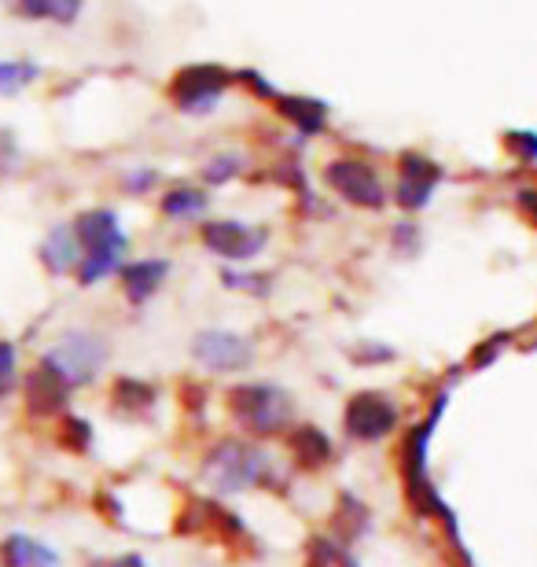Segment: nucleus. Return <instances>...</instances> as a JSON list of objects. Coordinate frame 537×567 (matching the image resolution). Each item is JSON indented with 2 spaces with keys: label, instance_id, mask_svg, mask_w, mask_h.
<instances>
[{
  "label": "nucleus",
  "instance_id": "f257e3e1",
  "mask_svg": "<svg viewBox=\"0 0 537 567\" xmlns=\"http://www.w3.org/2000/svg\"><path fill=\"white\" fill-rule=\"evenodd\" d=\"M207 480L225 494H244L255 491V486L272 483V457L261 453L250 442L228 439L221 446L210 450L207 457Z\"/></svg>",
  "mask_w": 537,
  "mask_h": 567
},
{
  "label": "nucleus",
  "instance_id": "f03ea898",
  "mask_svg": "<svg viewBox=\"0 0 537 567\" xmlns=\"http://www.w3.org/2000/svg\"><path fill=\"white\" fill-rule=\"evenodd\" d=\"M107 365V343L93 332H66L49 354L41 358V369H49L66 391L82 388Z\"/></svg>",
  "mask_w": 537,
  "mask_h": 567
},
{
  "label": "nucleus",
  "instance_id": "7ed1b4c3",
  "mask_svg": "<svg viewBox=\"0 0 537 567\" xmlns=\"http://www.w3.org/2000/svg\"><path fill=\"white\" fill-rule=\"evenodd\" d=\"M228 405L250 435H277L291 421V394L277 383H244L228 394Z\"/></svg>",
  "mask_w": 537,
  "mask_h": 567
},
{
  "label": "nucleus",
  "instance_id": "20e7f679",
  "mask_svg": "<svg viewBox=\"0 0 537 567\" xmlns=\"http://www.w3.org/2000/svg\"><path fill=\"white\" fill-rule=\"evenodd\" d=\"M233 85V74L217 63H192L185 71L174 74L169 82V100L177 104V111L185 115H207L221 104L225 89Z\"/></svg>",
  "mask_w": 537,
  "mask_h": 567
},
{
  "label": "nucleus",
  "instance_id": "39448f33",
  "mask_svg": "<svg viewBox=\"0 0 537 567\" xmlns=\"http://www.w3.org/2000/svg\"><path fill=\"white\" fill-rule=\"evenodd\" d=\"M324 181H328V188L335 192V196L353 203V207L380 210L386 203L383 181H380V174H375V166L364 163V158H335V163H328Z\"/></svg>",
  "mask_w": 537,
  "mask_h": 567
},
{
  "label": "nucleus",
  "instance_id": "423d86ee",
  "mask_svg": "<svg viewBox=\"0 0 537 567\" xmlns=\"http://www.w3.org/2000/svg\"><path fill=\"white\" fill-rule=\"evenodd\" d=\"M397 427V405L383 391H361L347 405V431L361 442H380Z\"/></svg>",
  "mask_w": 537,
  "mask_h": 567
},
{
  "label": "nucleus",
  "instance_id": "0eeeda50",
  "mask_svg": "<svg viewBox=\"0 0 537 567\" xmlns=\"http://www.w3.org/2000/svg\"><path fill=\"white\" fill-rule=\"evenodd\" d=\"M203 244L228 262H250L269 244V233L247 221H207L203 225Z\"/></svg>",
  "mask_w": 537,
  "mask_h": 567
},
{
  "label": "nucleus",
  "instance_id": "6e6552de",
  "mask_svg": "<svg viewBox=\"0 0 537 567\" xmlns=\"http://www.w3.org/2000/svg\"><path fill=\"white\" fill-rule=\"evenodd\" d=\"M192 354L203 369L210 372H233V369H247L255 350L244 336L225 332V328H210V332H199L192 339Z\"/></svg>",
  "mask_w": 537,
  "mask_h": 567
},
{
  "label": "nucleus",
  "instance_id": "1a4fd4ad",
  "mask_svg": "<svg viewBox=\"0 0 537 567\" xmlns=\"http://www.w3.org/2000/svg\"><path fill=\"white\" fill-rule=\"evenodd\" d=\"M442 181V166L431 163V158L409 152L402 155V169H397V203H402L405 210H424L434 188H438Z\"/></svg>",
  "mask_w": 537,
  "mask_h": 567
},
{
  "label": "nucleus",
  "instance_id": "9d476101",
  "mask_svg": "<svg viewBox=\"0 0 537 567\" xmlns=\"http://www.w3.org/2000/svg\"><path fill=\"white\" fill-rule=\"evenodd\" d=\"M82 258H85V247L82 240H78V229H74V221L71 225H55V229L44 236V244H41V262L49 266V274H78V266H82Z\"/></svg>",
  "mask_w": 537,
  "mask_h": 567
},
{
  "label": "nucleus",
  "instance_id": "9b49d317",
  "mask_svg": "<svg viewBox=\"0 0 537 567\" xmlns=\"http://www.w3.org/2000/svg\"><path fill=\"white\" fill-rule=\"evenodd\" d=\"M78 229V240H82L85 251H100V247H118V244H130L118 225V214L100 207V210H85L82 218L74 221Z\"/></svg>",
  "mask_w": 537,
  "mask_h": 567
},
{
  "label": "nucleus",
  "instance_id": "f8f14e48",
  "mask_svg": "<svg viewBox=\"0 0 537 567\" xmlns=\"http://www.w3.org/2000/svg\"><path fill=\"white\" fill-rule=\"evenodd\" d=\"M166 274H169L166 258H141V262H125L118 269L122 288H125V295H130V302H147V299H152V295L163 288Z\"/></svg>",
  "mask_w": 537,
  "mask_h": 567
},
{
  "label": "nucleus",
  "instance_id": "ddd939ff",
  "mask_svg": "<svg viewBox=\"0 0 537 567\" xmlns=\"http://www.w3.org/2000/svg\"><path fill=\"white\" fill-rule=\"evenodd\" d=\"M277 107L283 118L295 122V130H299L302 137H317L328 122V107L321 100H310V96H277Z\"/></svg>",
  "mask_w": 537,
  "mask_h": 567
},
{
  "label": "nucleus",
  "instance_id": "4468645a",
  "mask_svg": "<svg viewBox=\"0 0 537 567\" xmlns=\"http://www.w3.org/2000/svg\"><path fill=\"white\" fill-rule=\"evenodd\" d=\"M27 399H30V410L44 416V413H60L63 402L71 399V391H66L49 369L38 365V372L27 380Z\"/></svg>",
  "mask_w": 537,
  "mask_h": 567
},
{
  "label": "nucleus",
  "instance_id": "2eb2a0df",
  "mask_svg": "<svg viewBox=\"0 0 537 567\" xmlns=\"http://www.w3.org/2000/svg\"><path fill=\"white\" fill-rule=\"evenodd\" d=\"M125 251H130V244L100 247V251H85L82 266H78V284H82V288H93L96 280L118 274V269L125 266Z\"/></svg>",
  "mask_w": 537,
  "mask_h": 567
},
{
  "label": "nucleus",
  "instance_id": "dca6fc26",
  "mask_svg": "<svg viewBox=\"0 0 537 567\" xmlns=\"http://www.w3.org/2000/svg\"><path fill=\"white\" fill-rule=\"evenodd\" d=\"M0 564L4 567H55V553L38 546L27 535H11L4 546H0Z\"/></svg>",
  "mask_w": 537,
  "mask_h": 567
},
{
  "label": "nucleus",
  "instance_id": "f3484780",
  "mask_svg": "<svg viewBox=\"0 0 537 567\" xmlns=\"http://www.w3.org/2000/svg\"><path fill=\"white\" fill-rule=\"evenodd\" d=\"M16 8L27 19H41V22H74L82 16L85 0H16Z\"/></svg>",
  "mask_w": 537,
  "mask_h": 567
},
{
  "label": "nucleus",
  "instance_id": "a211bd4d",
  "mask_svg": "<svg viewBox=\"0 0 537 567\" xmlns=\"http://www.w3.org/2000/svg\"><path fill=\"white\" fill-rule=\"evenodd\" d=\"M210 207V196L199 188H169L163 196V214L174 221H188V218H199L203 210Z\"/></svg>",
  "mask_w": 537,
  "mask_h": 567
},
{
  "label": "nucleus",
  "instance_id": "6ab92c4d",
  "mask_svg": "<svg viewBox=\"0 0 537 567\" xmlns=\"http://www.w3.org/2000/svg\"><path fill=\"white\" fill-rule=\"evenodd\" d=\"M291 446H295V457H299L306 468H321L324 461H331V439L317 427H299Z\"/></svg>",
  "mask_w": 537,
  "mask_h": 567
},
{
  "label": "nucleus",
  "instance_id": "aec40b11",
  "mask_svg": "<svg viewBox=\"0 0 537 567\" xmlns=\"http://www.w3.org/2000/svg\"><path fill=\"white\" fill-rule=\"evenodd\" d=\"M33 78H38V63H30V60H4V63H0V93L16 96L27 85H33Z\"/></svg>",
  "mask_w": 537,
  "mask_h": 567
},
{
  "label": "nucleus",
  "instance_id": "412c9836",
  "mask_svg": "<svg viewBox=\"0 0 537 567\" xmlns=\"http://www.w3.org/2000/svg\"><path fill=\"white\" fill-rule=\"evenodd\" d=\"M310 567H358V560L350 557V549L335 546L328 538L310 542Z\"/></svg>",
  "mask_w": 537,
  "mask_h": 567
},
{
  "label": "nucleus",
  "instance_id": "4be33fe9",
  "mask_svg": "<svg viewBox=\"0 0 537 567\" xmlns=\"http://www.w3.org/2000/svg\"><path fill=\"white\" fill-rule=\"evenodd\" d=\"M114 399H118V405H125V410H144V405H152L155 391L147 388V383H141V380H118Z\"/></svg>",
  "mask_w": 537,
  "mask_h": 567
},
{
  "label": "nucleus",
  "instance_id": "5701e85b",
  "mask_svg": "<svg viewBox=\"0 0 537 567\" xmlns=\"http://www.w3.org/2000/svg\"><path fill=\"white\" fill-rule=\"evenodd\" d=\"M239 169H244V158L239 155H214L207 166H203V181L207 185H225V181H233Z\"/></svg>",
  "mask_w": 537,
  "mask_h": 567
},
{
  "label": "nucleus",
  "instance_id": "b1692460",
  "mask_svg": "<svg viewBox=\"0 0 537 567\" xmlns=\"http://www.w3.org/2000/svg\"><path fill=\"white\" fill-rule=\"evenodd\" d=\"M19 380V354L8 339H0V394H8Z\"/></svg>",
  "mask_w": 537,
  "mask_h": 567
},
{
  "label": "nucleus",
  "instance_id": "393cba45",
  "mask_svg": "<svg viewBox=\"0 0 537 567\" xmlns=\"http://www.w3.org/2000/svg\"><path fill=\"white\" fill-rule=\"evenodd\" d=\"M505 144L519 163H537V133H505Z\"/></svg>",
  "mask_w": 537,
  "mask_h": 567
},
{
  "label": "nucleus",
  "instance_id": "a878e982",
  "mask_svg": "<svg viewBox=\"0 0 537 567\" xmlns=\"http://www.w3.org/2000/svg\"><path fill=\"white\" fill-rule=\"evenodd\" d=\"M225 284L228 288H236V291H255V295H266L269 288H266V277H258V274H233V269H228L225 274Z\"/></svg>",
  "mask_w": 537,
  "mask_h": 567
},
{
  "label": "nucleus",
  "instance_id": "bb28decb",
  "mask_svg": "<svg viewBox=\"0 0 537 567\" xmlns=\"http://www.w3.org/2000/svg\"><path fill=\"white\" fill-rule=\"evenodd\" d=\"M155 169L152 166H144V169H136V174H130V177H125V185H130L133 192H144V188H152L155 185Z\"/></svg>",
  "mask_w": 537,
  "mask_h": 567
},
{
  "label": "nucleus",
  "instance_id": "cd10ccee",
  "mask_svg": "<svg viewBox=\"0 0 537 567\" xmlns=\"http://www.w3.org/2000/svg\"><path fill=\"white\" fill-rule=\"evenodd\" d=\"M114 567H147V564H144L141 557H122V560L114 564Z\"/></svg>",
  "mask_w": 537,
  "mask_h": 567
}]
</instances>
